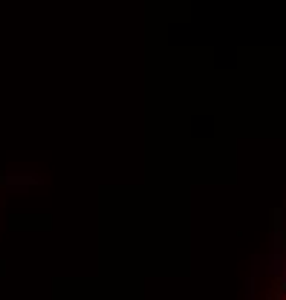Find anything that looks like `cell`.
<instances>
[{
	"label": "cell",
	"mask_w": 286,
	"mask_h": 300,
	"mask_svg": "<svg viewBox=\"0 0 286 300\" xmlns=\"http://www.w3.org/2000/svg\"><path fill=\"white\" fill-rule=\"evenodd\" d=\"M281 300H286V286H284V292H281Z\"/></svg>",
	"instance_id": "1"
}]
</instances>
